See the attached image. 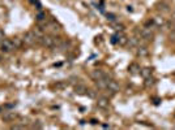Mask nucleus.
I'll return each instance as SVG.
<instances>
[{
  "mask_svg": "<svg viewBox=\"0 0 175 130\" xmlns=\"http://www.w3.org/2000/svg\"><path fill=\"white\" fill-rule=\"evenodd\" d=\"M154 83H156V80H154V78H153L152 76L148 77V78H145V82H144V85H145L146 89L153 87V86H154Z\"/></svg>",
  "mask_w": 175,
  "mask_h": 130,
  "instance_id": "nucleus-17",
  "label": "nucleus"
},
{
  "mask_svg": "<svg viewBox=\"0 0 175 130\" xmlns=\"http://www.w3.org/2000/svg\"><path fill=\"white\" fill-rule=\"evenodd\" d=\"M2 60H3V57H2V56H0V63H2Z\"/></svg>",
  "mask_w": 175,
  "mask_h": 130,
  "instance_id": "nucleus-32",
  "label": "nucleus"
},
{
  "mask_svg": "<svg viewBox=\"0 0 175 130\" xmlns=\"http://www.w3.org/2000/svg\"><path fill=\"white\" fill-rule=\"evenodd\" d=\"M75 93L78 94V95H86L88 89H86V86L81 85V83H78V85L75 86Z\"/></svg>",
  "mask_w": 175,
  "mask_h": 130,
  "instance_id": "nucleus-12",
  "label": "nucleus"
},
{
  "mask_svg": "<svg viewBox=\"0 0 175 130\" xmlns=\"http://www.w3.org/2000/svg\"><path fill=\"white\" fill-rule=\"evenodd\" d=\"M107 91H110V93L114 95L115 93H118L119 91V83H118L116 81H114V80H110L108 81V85H107Z\"/></svg>",
  "mask_w": 175,
  "mask_h": 130,
  "instance_id": "nucleus-8",
  "label": "nucleus"
},
{
  "mask_svg": "<svg viewBox=\"0 0 175 130\" xmlns=\"http://www.w3.org/2000/svg\"><path fill=\"white\" fill-rule=\"evenodd\" d=\"M131 48H133V47H137L140 44V38L139 37H132V38H128V43H127Z\"/></svg>",
  "mask_w": 175,
  "mask_h": 130,
  "instance_id": "nucleus-13",
  "label": "nucleus"
},
{
  "mask_svg": "<svg viewBox=\"0 0 175 130\" xmlns=\"http://www.w3.org/2000/svg\"><path fill=\"white\" fill-rule=\"evenodd\" d=\"M32 4H38V0H29Z\"/></svg>",
  "mask_w": 175,
  "mask_h": 130,
  "instance_id": "nucleus-29",
  "label": "nucleus"
},
{
  "mask_svg": "<svg viewBox=\"0 0 175 130\" xmlns=\"http://www.w3.org/2000/svg\"><path fill=\"white\" fill-rule=\"evenodd\" d=\"M4 39H5V35H4V33H3V30H0V43H2Z\"/></svg>",
  "mask_w": 175,
  "mask_h": 130,
  "instance_id": "nucleus-27",
  "label": "nucleus"
},
{
  "mask_svg": "<svg viewBox=\"0 0 175 130\" xmlns=\"http://www.w3.org/2000/svg\"><path fill=\"white\" fill-rule=\"evenodd\" d=\"M25 126H24V125H13V126H12V129H24Z\"/></svg>",
  "mask_w": 175,
  "mask_h": 130,
  "instance_id": "nucleus-28",
  "label": "nucleus"
},
{
  "mask_svg": "<svg viewBox=\"0 0 175 130\" xmlns=\"http://www.w3.org/2000/svg\"><path fill=\"white\" fill-rule=\"evenodd\" d=\"M153 21H154V25H157V26H162V25L166 24V21H165V18H163L162 16L154 17V18H153Z\"/></svg>",
  "mask_w": 175,
  "mask_h": 130,
  "instance_id": "nucleus-18",
  "label": "nucleus"
},
{
  "mask_svg": "<svg viewBox=\"0 0 175 130\" xmlns=\"http://www.w3.org/2000/svg\"><path fill=\"white\" fill-rule=\"evenodd\" d=\"M68 86V82H58V83L55 85V87L56 89H59V90H63V89H65Z\"/></svg>",
  "mask_w": 175,
  "mask_h": 130,
  "instance_id": "nucleus-21",
  "label": "nucleus"
},
{
  "mask_svg": "<svg viewBox=\"0 0 175 130\" xmlns=\"http://www.w3.org/2000/svg\"><path fill=\"white\" fill-rule=\"evenodd\" d=\"M12 42H13V44H15L16 48H20V47L24 44V41H22V39H21V38H19V37L12 38Z\"/></svg>",
  "mask_w": 175,
  "mask_h": 130,
  "instance_id": "nucleus-19",
  "label": "nucleus"
},
{
  "mask_svg": "<svg viewBox=\"0 0 175 130\" xmlns=\"http://www.w3.org/2000/svg\"><path fill=\"white\" fill-rule=\"evenodd\" d=\"M160 102H161V100H160V99H157V98L154 99V104H160Z\"/></svg>",
  "mask_w": 175,
  "mask_h": 130,
  "instance_id": "nucleus-30",
  "label": "nucleus"
},
{
  "mask_svg": "<svg viewBox=\"0 0 175 130\" xmlns=\"http://www.w3.org/2000/svg\"><path fill=\"white\" fill-rule=\"evenodd\" d=\"M112 28H115V30H116V31H123V30H124V25H122V24H114L112 22Z\"/></svg>",
  "mask_w": 175,
  "mask_h": 130,
  "instance_id": "nucleus-22",
  "label": "nucleus"
},
{
  "mask_svg": "<svg viewBox=\"0 0 175 130\" xmlns=\"http://www.w3.org/2000/svg\"><path fill=\"white\" fill-rule=\"evenodd\" d=\"M140 70H141V69H140V67L136 63H132L128 67V72L131 73V74H140Z\"/></svg>",
  "mask_w": 175,
  "mask_h": 130,
  "instance_id": "nucleus-14",
  "label": "nucleus"
},
{
  "mask_svg": "<svg viewBox=\"0 0 175 130\" xmlns=\"http://www.w3.org/2000/svg\"><path fill=\"white\" fill-rule=\"evenodd\" d=\"M111 43H112V44H116V43H118V34H115V35L111 37Z\"/></svg>",
  "mask_w": 175,
  "mask_h": 130,
  "instance_id": "nucleus-26",
  "label": "nucleus"
},
{
  "mask_svg": "<svg viewBox=\"0 0 175 130\" xmlns=\"http://www.w3.org/2000/svg\"><path fill=\"white\" fill-rule=\"evenodd\" d=\"M115 15H112V13H107V20L111 21V22H115Z\"/></svg>",
  "mask_w": 175,
  "mask_h": 130,
  "instance_id": "nucleus-24",
  "label": "nucleus"
},
{
  "mask_svg": "<svg viewBox=\"0 0 175 130\" xmlns=\"http://www.w3.org/2000/svg\"><path fill=\"white\" fill-rule=\"evenodd\" d=\"M22 41H24V44L25 46H29L30 47V46H34L38 42V38H37L36 34H34V31H28V33L24 34Z\"/></svg>",
  "mask_w": 175,
  "mask_h": 130,
  "instance_id": "nucleus-1",
  "label": "nucleus"
},
{
  "mask_svg": "<svg viewBox=\"0 0 175 130\" xmlns=\"http://www.w3.org/2000/svg\"><path fill=\"white\" fill-rule=\"evenodd\" d=\"M97 107L101 108V109H107L108 107H110V100H108V98L106 96H101L97 99Z\"/></svg>",
  "mask_w": 175,
  "mask_h": 130,
  "instance_id": "nucleus-6",
  "label": "nucleus"
},
{
  "mask_svg": "<svg viewBox=\"0 0 175 130\" xmlns=\"http://www.w3.org/2000/svg\"><path fill=\"white\" fill-rule=\"evenodd\" d=\"M154 38V34H153L152 29L149 28H144V29H140V39H144V41H153Z\"/></svg>",
  "mask_w": 175,
  "mask_h": 130,
  "instance_id": "nucleus-5",
  "label": "nucleus"
},
{
  "mask_svg": "<svg viewBox=\"0 0 175 130\" xmlns=\"http://www.w3.org/2000/svg\"><path fill=\"white\" fill-rule=\"evenodd\" d=\"M13 50H16V47L13 44L12 39H4V41L0 43V51L4 52V54H9Z\"/></svg>",
  "mask_w": 175,
  "mask_h": 130,
  "instance_id": "nucleus-2",
  "label": "nucleus"
},
{
  "mask_svg": "<svg viewBox=\"0 0 175 130\" xmlns=\"http://www.w3.org/2000/svg\"><path fill=\"white\" fill-rule=\"evenodd\" d=\"M46 29L50 31V34H52V35H56L58 33H60L62 26L56 22V21H50V22L46 24Z\"/></svg>",
  "mask_w": 175,
  "mask_h": 130,
  "instance_id": "nucleus-3",
  "label": "nucleus"
},
{
  "mask_svg": "<svg viewBox=\"0 0 175 130\" xmlns=\"http://www.w3.org/2000/svg\"><path fill=\"white\" fill-rule=\"evenodd\" d=\"M90 76H91V78H93L94 81H97V80H101V78H103L105 76V72L102 70V69H95V70H93L90 73Z\"/></svg>",
  "mask_w": 175,
  "mask_h": 130,
  "instance_id": "nucleus-10",
  "label": "nucleus"
},
{
  "mask_svg": "<svg viewBox=\"0 0 175 130\" xmlns=\"http://www.w3.org/2000/svg\"><path fill=\"white\" fill-rule=\"evenodd\" d=\"M140 74H141V77L145 80V78H148V77H150L152 76V68H142L141 70H140Z\"/></svg>",
  "mask_w": 175,
  "mask_h": 130,
  "instance_id": "nucleus-16",
  "label": "nucleus"
},
{
  "mask_svg": "<svg viewBox=\"0 0 175 130\" xmlns=\"http://www.w3.org/2000/svg\"><path fill=\"white\" fill-rule=\"evenodd\" d=\"M39 43L43 46V47H46V48H52V47H55L54 44V35H43L41 39H39Z\"/></svg>",
  "mask_w": 175,
  "mask_h": 130,
  "instance_id": "nucleus-4",
  "label": "nucleus"
},
{
  "mask_svg": "<svg viewBox=\"0 0 175 130\" xmlns=\"http://www.w3.org/2000/svg\"><path fill=\"white\" fill-rule=\"evenodd\" d=\"M136 55L139 57H146L148 55H149V50H148L146 46H137L136 47Z\"/></svg>",
  "mask_w": 175,
  "mask_h": 130,
  "instance_id": "nucleus-7",
  "label": "nucleus"
},
{
  "mask_svg": "<svg viewBox=\"0 0 175 130\" xmlns=\"http://www.w3.org/2000/svg\"><path fill=\"white\" fill-rule=\"evenodd\" d=\"M86 95H88V96H89V98L94 99L95 96H97V93H95L94 90H89V89H88V93H86Z\"/></svg>",
  "mask_w": 175,
  "mask_h": 130,
  "instance_id": "nucleus-23",
  "label": "nucleus"
},
{
  "mask_svg": "<svg viewBox=\"0 0 175 130\" xmlns=\"http://www.w3.org/2000/svg\"><path fill=\"white\" fill-rule=\"evenodd\" d=\"M17 115L16 112H13V111H8V112H4L3 116H2V119L4 121H7V122H11V121H13L15 119H17Z\"/></svg>",
  "mask_w": 175,
  "mask_h": 130,
  "instance_id": "nucleus-9",
  "label": "nucleus"
},
{
  "mask_svg": "<svg viewBox=\"0 0 175 130\" xmlns=\"http://www.w3.org/2000/svg\"><path fill=\"white\" fill-rule=\"evenodd\" d=\"M157 9L161 11V12H169L170 11V5L165 2H161V3H157Z\"/></svg>",
  "mask_w": 175,
  "mask_h": 130,
  "instance_id": "nucleus-15",
  "label": "nucleus"
},
{
  "mask_svg": "<svg viewBox=\"0 0 175 130\" xmlns=\"http://www.w3.org/2000/svg\"><path fill=\"white\" fill-rule=\"evenodd\" d=\"M127 43H128V37L124 35V34H119V33H118V44L122 46V47H124V46H127Z\"/></svg>",
  "mask_w": 175,
  "mask_h": 130,
  "instance_id": "nucleus-11",
  "label": "nucleus"
},
{
  "mask_svg": "<svg viewBox=\"0 0 175 130\" xmlns=\"http://www.w3.org/2000/svg\"><path fill=\"white\" fill-rule=\"evenodd\" d=\"M173 30H175V20H174V25H173Z\"/></svg>",
  "mask_w": 175,
  "mask_h": 130,
  "instance_id": "nucleus-31",
  "label": "nucleus"
},
{
  "mask_svg": "<svg viewBox=\"0 0 175 130\" xmlns=\"http://www.w3.org/2000/svg\"><path fill=\"white\" fill-rule=\"evenodd\" d=\"M36 18H37L38 22H43V21L46 20V13H45V12H41V11H39V12L37 13V17H36Z\"/></svg>",
  "mask_w": 175,
  "mask_h": 130,
  "instance_id": "nucleus-20",
  "label": "nucleus"
},
{
  "mask_svg": "<svg viewBox=\"0 0 175 130\" xmlns=\"http://www.w3.org/2000/svg\"><path fill=\"white\" fill-rule=\"evenodd\" d=\"M153 25H154V21H153V20H148L146 22H145V26H144V28H149L150 29Z\"/></svg>",
  "mask_w": 175,
  "mask_h": 130,
  "instance_id": "nucleus-25",
  "label": "nucleus"
}]
</instances>
